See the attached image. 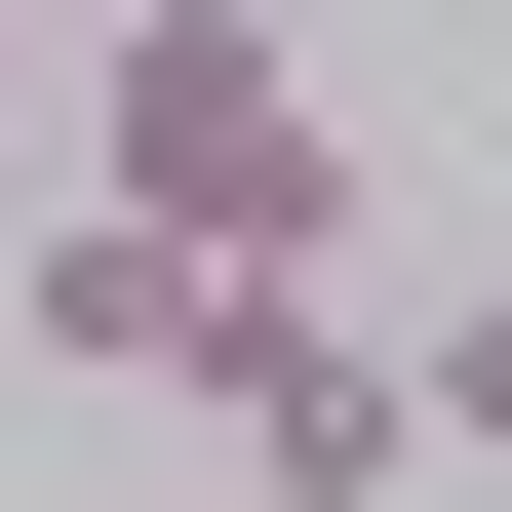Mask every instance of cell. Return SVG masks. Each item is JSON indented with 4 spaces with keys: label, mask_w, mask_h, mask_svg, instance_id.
<instances>
[{
    "label": "cell",
    "mask_w": 512,
    "mask_h": 512,
    "mask_svg": "<svg viewBox=\"0 0 512 512\" xmlns=\"http://www.w3.org/2000/svg\"><path fill=\"white\" fill-rule=\"evenodd\" d=\"M40 119H79V197H158L197 276H355V119L237 40V0H79V79H40Z\"/></svg>",
    "instance_id": "6da1fadb"
},
{
    "label": "cell",
    "mask_w": 512,
    "mask_h": 512,
    "mask_svg": "<svg viewBox=\"0 0 512 512\" xmlns=\"http://www.w3.org/2000/svg\"><path fill=\"white\" fill-rule=\"evenodd\" d=\"M197 434H237V512H434V355H394L355 276H237V355H197Z\"/></svg>",
    "instance_id": "7a4b0ae2"
},
{
    "label": "cell",
    "mask_w": 512,
    "mask_h": 512,
    "mask_svg": "<svg viewBox=\"0 0 512 512\" xmlns=\"http://www.w3.org/2000/svg\"><path fill=\"white\" fill-rule=\"evenodd\" d=\"M0 316H40L79 394H158V434H197V355H237V276H197L158 197H40V237H0Z\"/></svg>",
    "instance_id": "3957f363"
},
{
    "label": "cell",
    "mask_w": 512,
    "mask_h": 512,
    "mask_svg": "<svg viewBox=\"0 0 512 512\" xmlns=\"http://www.w3.org/2000/svg\"><path fill=\"white\" fill-rule=\"evenodd\" d=\"M394 355H434V473H512V276H434Z\"/></svg>",
    "instance_id": "277c9868"
},
{
    "label": "cell",
    "mask_w": 512,
    "mask_h": 512,
    "mask_svg": "<svg viewBox=\"0 0 512 512\" xmlns=\"http://www.w3.org/2000/svg\"><path fill=\"white\" fill-rule=\"evenodd\" d=\"M40 79H79V0H0V158H40Z\"/></svg>",
    "instance_id": "5b68a950"
}]
</instances>
